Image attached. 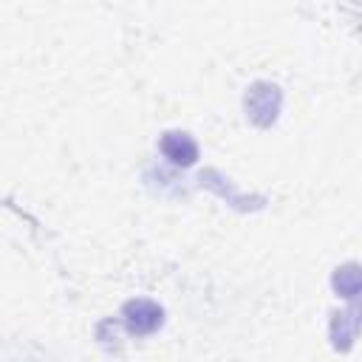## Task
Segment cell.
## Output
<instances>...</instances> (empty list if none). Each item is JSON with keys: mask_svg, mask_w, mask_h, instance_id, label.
Listing matches in <instances>:
<instances>
[{"mask_svg": "<svg viewBox=\"0 0 362 362\" xmlns=\"http://www.w3.org/2000/svg\"><path fill=\"white\" fill-rule=\"evenodd\" d=\"M161 153H164L173 164H178V167H189V164H195V158H198V144L192 141L189 133L170 130V133L161 136Z\"/></svg>", "mask_w": 362, "mask_h": 362, "instance_id": "obj_3", "label": "cell"}, {"mask_svg": "<svg viewBox=\"0 0 362 362\" xmlns=\"http://www.w3.org/2000/svg\"><path fill=\"white\" fill-rule=\"evenodd\" d=\"M201 184L209 187L212 192H218L221 198H226V201H229L232 206H238V209H257V206H263V198H243V195H238V192L226 184V178H221L218 170H204V173H201Z\"/></svg>", "mask_w": 362, "mask_h": 362, "instance_id": "obj_4", "label": "cell"}, {"mask_svg": "<svg viewBox=\"0 0 362 362\" xmlns=\"http://www.w3.org/2000/svg\"><path fill=\"white\" fill-rule=\"evenodd\" d=\"M334 288L339 291V297H356L359 294V266L348 263L342 269L334 272Z\"/></svg>", "mask_w": 362, "mask_h": 362, "instance_id": "obj_6", "label": "cell"}, {"mask_svg": "<svg viewBox=\"0 0 362 362\" xmlns=\"http://www.w3.org/2000/svg\"><path fill=\"white\" fill-rule=\"evenodd\" d=\"M280 102H283V93L277 85L272 82H255L249 90H246V116L257 124V127H269L277 113H280Z\"/></svg>", "mask_w": 362, "mask_h": 362, "instance_id": "obj_1", "label": "cell"}, {"mask_svg": "<svg viewBox=\"0 0 362 362\" xmlns=\"http://www.w3.org/2000/svg\"><path fill=\"white\" fill-rule=\"evenodd\" d=\"M356 328H359V317L356 308H348L342 314H334L331 320V342L337 351H348L356 339Z\"/></svg>", "mask_w": 362, "mask_h": 362, "instance_id": "obj_5", "label": "cell"}, {"mask_svg": "<svg viewBox=\"0 0 362 362\" xmlns=\"http://www.w3.org/2000/svg\"><path fill=\"white\" fill-rule=\"evenodd\" d=\"M122 317H124V325H127V331H130V334H136V337H147V334H153V331L161 325L164 311H161V305H158V303L139 297V300L124 303Z\"/></svg>", "mask_w": 362, "mask_h": 362, "instance_id": "obj_2", "label": "cell"}]
</instances>
